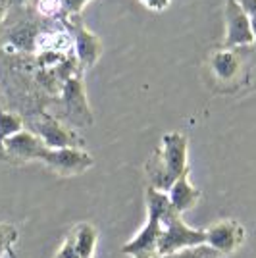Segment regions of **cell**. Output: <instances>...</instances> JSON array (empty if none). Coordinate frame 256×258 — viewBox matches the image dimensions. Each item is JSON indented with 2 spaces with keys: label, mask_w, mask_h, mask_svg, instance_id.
Instances as JSON below:
<instances>
[{
  "label": "cell",
  "mask_w": 256,
  "mask_h": 258,
  "mask_svg": "<svg viewBox=\"0 0 256 258\" xmlns=\"http://www.w3.org/2000/svg\"><path fill=\"white\" fill-rule=\"evenodd\" d=\"M225 35L222 48H248L254 44L250 16L235 0H225Z\"/></svg>",
  "instance_id": "obj_8"
},
{
  "label": "cell",
  "mask_w": 256,
  "mask_h": 258,
  "mask_svg": "<svg viewBox=\"0 0 256 258\" xmlns=\"http://www.w3.org/2000/svg\"><path fill=\"white\" fill-rule=\"evenodd\" d=\"M243 10L248 14V16H252V14H256V0H235Z\"/></svg>",
  "instance_id": "obj_22"
},
{
  "label": "cell",
  "mask_w": 256,
  "mask_h": 258,
  "mask_svg": "<svg viewBox=\"0 0 256 258\" xmlns=\"http://www.w3.org/2000/svg\"><path fill=\"white\" fill-rule=\"evenodd\" d=\"M222 254L216 252L212 247L208 245H199V247L193 248H183L179 252H171V254H164V256L156 258H220Z\"/></svg>",
  "instance_id": "obj_17"
},
{
  "label": "cell",
  "mask_w": 256,
  "mask_h": 258,
  "mask_svg": "<svg viewBox=\"0 0 256 258\" xmlns=\"http://www.w3.org/2000/svg\"><path fill=\"white\" fill-rule=\"evenodd\" d=\"M74 50V37L68 29H50L39 31L33 41V52L39 54H68Z\"/></svg>",
  "instance_id": "obj_13"
},
{
  "label": "cell",
  "mask_w": 256,
  "mask_h": 258,
  "mask_svg": "<svg viewBox=\"0 0 256 258\" xmlns=\"http://www.w3.org/2000/svg\"><path fill=\"white\" fill-rule=\"evenodd\" d=\"M29 131L43 141L46 149H83L85 145L75 129L68 127L64 121L46 112L35 114L29 119Z\"/></svg>",
  "instance_id": "obj_5"
},
{
  "label": "cell",
  "mask_w": 256,
  "mask_h": 258,
  "mask_svg": "<svg viewBox=\"0 0 256 258\" xmlns=\"http://www.w3.org/2000/svg\"><path fill=\"white\" fill-rule=\"evenodd\" d=\"M250 25H252V35H254V44H252V46L256 48V14L250 16Z\"/></svg>",
  "instance_id": "obj_24"
},
{
  "label": "cell",
  "mask_w": 256,
  "mask_h": 258,
  "mask_svg": "<svg viewBox=\"0 0 256 258\" xmlns=\"http://www.w3.org/2000/svg\"><path fill=\"white\" fill-rule=\"evenodd\" d=\"M199 245H206V229H195L183 222L181 214H177L173 208H168L164 214V226L158 239L156 254H171L179 252L183 248H193Z\"/></svg>",
  "instance_id": "obj_4"
},
{
  "label": "cell",
  "mask_w": 256,
  "mask_h": 258,
  "mask_svg": "<svg viewBox=\"0 0 256 258\" xmlns=\"http://www.w3.org/2000/svg\"><path fill=\"white\" fill-rule=\"evenodd\" d=\"M35 10L46 20H56V18L62 20L64 18L62 0H35Z\"/></svg>",
  "instance_id": "obj_18"
},
{
  "label": "cell",
  "mask_w": 256,
  "mask_h": 258,
  "mask_svg": "<svg viewBox=\"0 0 256 258\" xmlns=\"http://www.w3.org/2000/svg\"><path fill=\"white\" fill-rule=\"evenodd\" d=\"M18 237H20L18 227H14L12 224H0V258H16L14 245H16Z\"/></svg>",
  "instance_id": "obj_15"
},
{
  "label": "cell",
  "mask_w": 256,
  "mask_h": 258,
  "mask_svg": "<svg viewBox=\"0 0 256 258\" xmlns=\"http://www.w3.org/2000/svg\"><path fill=\"white\" fill-rule=\"evenodd\" d=\"M145 172L150 187L168 193L185 172H189V141L179 131L162 135L158 149L150 154Z\"/></svg>",
  "instance_id": "obj_1"
},
{
  "label": "cell",
  "mask_w": 256,
  "mask_h": 258,
  "mask_svg": "<svg viewBox=\"0 0 256 258\" xmlns=\"http://www.w3.org/2000/svg\"><path fill=\"white\" fill-rule=\"evenodd\" d=\"M243 50L245 48H220L208 56V83H212L216 93L229 95L248 81V64Z\"/></svg>",
  "instance_id": "obj_3"
},
{
  "label": "cell",
  "mask_w": 256,
  "mask_h": 258,
  "mask_svg": "<svg viewBox=\"0 0 256 258\" xmlns=\"http://www.w3.org/2000/svg\"><path fill=\"white\" fill-rule=\"evenodd\" d=\"M20 131H23V119L18 114H10V112L2 110L0 112V147L8 137L20 133Z\"/></svg>",
  "instance_id": "obj_16"
},
{
  "label": "cell",
  "mask_w": 256,
  "mask_h": 258,
  "mask_svg": "<svg viewBox=\"0 0 256 258\" xmlns=\"http://www.w3.org/2000/svg\"><path fill=\"white\" fill-rule=\"evenodd\" d=\"M166 195H168V201H170L171 208L177 214H185V212H189V210H193L195 206L199 205L203 193L191 183L189 172H185L177 181L171 185L170 191Z\"/></svg>",
  "instance_id": "obj_12"
},
{
  "label": "cell",
  "mask_w": 256,
  "mask_h": 258,
  "mask_svg": "<svg viewBox=\"0 0 256 258\" xmlns=\"http://www.w3.org/2000/svg\"><path fill=\"white\" fill-rule=\"evenodd\" d=\"M62 22H66V29L72 33V37H74L75 62L81 68V72L95 68V64L102 56V50H104L102 41L98 39V35L93 33L91 29H87L79 16L66 18Z\"/></svg>",
  "instance_id": "obj_6"
},
{
  "label": "cell",
  "mask_w": 256,
  "mask_h": 258,
  "mask_svg": "<svg viewBox=\"0 0 256 258\" xmlns=\"http://www.w3.org/2000/svg\"><path fill=\"white\" fill-rule=\"evenodd\" d=\"M75 235V247L79 252V258H95L96 241H98V231L91 224H79L72 227Z\"/></svg>",
  "instance_id": "obj_14"
},
{
  "label": "cell",
  "mask_w": 256,
  "mask_h": 258,
  "mask_svg": "<svg viewBox=\"0 0 256 258\" xmlns=\"http://www.w3.org/2000/svg\"><path fill=\"white\" fill-rule=\"evenodd\" d=\"M91 0H62V12H64V18H72V16H81V12L85 10V6Z\"/></svg>",
  "instance_id": "obj_20"
},
{
  "label": "cell",
  "mask_w": 256,
  "mask_h": 258,
  "mask_svg": "<svg viewBox=\"0 0 256 258\" xmlns=\"http://www.w3.org/2000/svg\"><path fill=\"white\" fill-rule=\"evenodd\" d=\"M54 258H79V252H77V247H75L74 229H70V233L64 239V245L54 254Z\"/></svg>",
  "instance_id": "obj_19"
},
{
  "label": "cell",
  "mask_w": 256,
  "mask_h": 258,
  "mask_svg": "<svg viewBox=\"0 0 256 258\" xmlns=\"http://www.w3.org/2000/svg\"><path fill=\"white\" fill-rule=\"evenodd\" d=\"M8 2L6 0H0V23L4 22V18H6V14H8Z\"/></svg>",
  "instance_id": "obj_23"
},
{
  "label": "cell",
  "mask_w": 256,
  "mask_h": 258,
  "mask_svg": "<svg viewBox=\"0 0 256 258\" xmlns=\"http://www.w3.org/2000/svg\"><path fill=\"white\" fill-rule=\"evenodd\" d=\"M141 4L152 12H164L171 4V0H139Z\"/></svg>",
  "instance_id": "obj_21"
},
{
  "label": "cell",
  "mask_w": 256,
  "mask_h": 258,
  "mask_svg": "<svg viewBox=\"0 0 256 258\" xmlns=\"http://www.w3.org/2000/svg\"><path fill=\"white\" fill-rule=\"evenodd\" d=\"M8 2V6H23L27 0H6Z\"/></svg>",
  "instance_id": "obj_25"
},
{
  "label": "cell",
  "mask_w": 256,
  "mask_h": 258,
  "mask_svg": "<svg viewBox=\"0 0 256 258\" xmlns=\"http://www.w3.org/2000/svg\"><path fill=\"white\" fill-rule=\"evenodd\" d=\"M245 237V227L237 220H220L206 229V245L224 256V254H231L241 247Z\"/></svg>",
  "instance_id": "obj_11"
},
{
  "label": "cell",
  "mask_w": 256,
  "mask_h": 258,
  "mask_svg": "<svg viewBox=\"0 0 256 258\" xmlns=\"http://www.w3.org/2000/svg\"><path fill=\"white\" fill-rule=\"evenodd\" d=\"M147 222L137 235L131 241H127L121 252L131 258H156V247H158V239L162 233V226H164V214L170 208V201L168 195L154 189V187H147Z\"/></svg>",
  "instance_id": "obj_2"
},
{
  "label": "cell",
  "mask_w": 256,
  "mask_h": 258,
  "mask_svg": "<svg viewBox=\"0 0 256 258\" xmlns=\"http://www.w3.org/2000/svg\"><path fill=\"white\" fill-rule=\"evenodd\" d=\"M44 149H46L44 143L33 131L23 129L2 143L0 160L14 164V166H22L27 162H39Z\"/></svg>",
  "instance_id": "obj_9"
},
{
  "label": "cell",
  "mask_w": 256,
  "mask_h": 258,
  "mask_svg": "<svg viewBox=\"0 0 256 258\" xmlns=\"http://www.w3.org/2000/svg\"><path fill=\"white\" fill-rule=\"evenodd\" d=\"M62 102H64L66 114L74 125H79V127L93 125V112L87 100L81 74H72L66 79L62 87Z\"/></svg>",
  "instance_id": "obj_10"
},
{
  "label": "cell",
  "mask_w": 256,
  "mask_h": 258,
  "mask_svg": "<svg viewBox=\"0 0 256 258\" xmlns=\"http://www.w3.org/2000/svg\"><path fill=\"white\" fill-rule=\"evenodd\" d=\"M0 112H2V108H0Z\"/></svg>",
  "instance_id": "obj_26"
},
{
  "label": "cell",
  "mask_w": 256,
  "mask_h": 258,
  "mask_svg": "<svg viewBox=\"0 0 256 258\" xmlns=\"http://www.w3.org/2000/svg\"><path fill=\"white\" fill-rule=\"evenodd\" d=\"M39 162L62 177H74L93 168V156L83 149H44Z\"/></svg>",
  "instance_id": "obj_7"
}]
</instances>
